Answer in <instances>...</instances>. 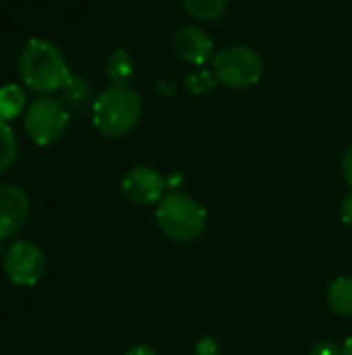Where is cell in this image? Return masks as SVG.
Wrapping results in <instances>:
<instances>
[{"instance_id": "6da1fadb", "label": "cell", "mask_w": 352, "mask_h": 355, "mask_svg": "<svg viewBox=\"0 0 352 355\" xmlns=\"http://www.w3.org/2000/svg\"><path fill=\"white\" fill-rule=\"evenodd\" d=\"M19 77L29 89L37 94H52L64 87L71 77V69L56 44L44 37H33L21 50Z\"/></svg>"}, {"instance_id": "7a4b0ae2", "label": "cell", "mask_w": 352, "mask_h": 355, "mask_svg": "<svg viewBox=\"0 0 352 355\" xmlns=\"http://www.w3.org/2000/svg\"><path fill=\"white\" fill-rule=\"evenodd\" d=\"M141 114V96L131 85H110L95 98L91 123L106 137H122L139 125Z\"/></svg>"}, {"instance_id": "3957f363", "label": "cell", "mask_w": 352, "mask_h": 355, "mask_svg": "<svg viewBox=\"0 0 352 355\" xmlns=\"http://www.w3.org/2000/svg\"><path fill=\"white\" fill-rule=\"evenodd\" d=\"M156 223L168 239L176 243H191L205 231L207 210L193 196L170 191L156 206Z\"/></svg>"}, {"instance_id": "277c9868", "label": "cell", "mask_w": 352, "mask_h": 355, "mask_svg": "<svg viewBox=\"0 0 352 355\" xmlns=\"http://www.w3.org/2000/svg\"><path fill=\"white\" fill-rule=\"evenodd\" d=\"M212 71L224 87L247 89L261 81L263 58L259 52L245 44H232L218 50L212 58Z\"/></svg>"}, {"instance_id": "5b68a950", "label": "cell", "mask_w": 352, "mask_h": 355, "mask_svg": "<svg viewBox=\"0 0 352 355\" xmlns=\"http://www.w3.org/2000/svg\"><path fill=\"white\" fill-rule=\"evenodd\" d=\"M25 131L37 146H52L68 127V110L50 96L35 98L25 110Z\"/></svg>"}, {"instance_id": "8992f818", "label": "cell", "mask_w": 352, "mask_h": 355, "mask_svg": "<svg viewBox=\"0 0 352 355\" xmlns=\"http://www.w3.org/2000/svg\"><path fill=\"white\" fill-rule=\"evenodd\" d=\"M4 272L17 287H33L44 279L46 256L31 241H15L4 252Z\"/></svg>"}, {"instance_id": "52a82bcc", "label": "cell", "mask_w": 352, "mask_h": 355, "mask_svg": "<svg viewBox=\"0 0 352 355\" xmlns=\"http://www.w3.org/2000/svg\"><path fill=\"white\" fill-rule=\"evenodd\" d=\"M120 187L131 202L151 206L164 200L168 181L151 166H135L124 175Z\"/></svg>"}, {"instance_id": "ba28073f", "label": "cell", "mask_w": 352, "mask_h": 355, "mask_svg": "<svg viewBox=\"0 0 352 355\" xmlns=\"http://www.w3.org/2000/svg\"><path fill=\"white\" fill-rule=\"evenodd\" d=\"M29 218V198L12 183H0V237L8 239L23 231Z\"/></svg>"}, {"instance_id": "9c48e42d", "label": "cell", "mask_w": 352, "mask_h": 355, "mask_svg": "<svg viewBox=\"0 0 352 355\" xmlns=\"http://www.w3.org/2000/svg\"><path fill=\"white\" fill-rule=\"evenodd\" d=\"M174 52L178 54V58H183L189 64L195 67H203L205 62H212L214 58V40L210 37V33H205L201 27H180L174 33Z\"/></svg>"}, {"instance_id": "30bf717a", "label": "cell", "mask_w": 352, "mask_h": 355, "mask_svg": "<svg viewBox=\"0 0 352 355\" xmlns=\"http://www.w3.org/2000/svg\"><path fill=\"white\" fill-rule=\"evenodd\" d=\"M106 73L114 85H129L135 75V60L124 48H116L106 60Z\"/></svg>"}, {"instance_id": "8fae6325", "label": "cell", "mask_w": 352, "mask_h": 355, "mask_svg": "<svg viewBox=\"0 0 352 355\" xmlns=\"http://www.w3.org/2000/svg\"><path fill=\"white\" fill-rule=\"evenodd\" d=\"M328 306L338 316H352V277H338L330 283Z\"/></svg>"}, {"instance_id": "7c38bea8", "label": "cell", "mask_w": 352, "mask_h": 355, "mask_svg": "<svg viewBox=\"0 0 352 355\" xmlns=\"http://www.w3.org/2000/svg\"><path fill=\"white\" fill-rule=\"evenodd\" d=\"M27 110L25 89L17 83H6L0 87V116L4 121H12Z\"/></svg>"}, {"instance_id": "4fadbf2b", "label": "cell", "mask_w": 352, "mask_h": 355, "mask_svg": "<svg viewBox=\"0 0 352 355\" xmlns=\"http://www.w3.org/2000/svg\"><path fill=\"white\" fill-rule=\"evenodd\" d=\"M185 10L199 23L220 21L228 8V0H183Z\"/></svg>"}, {"instance_id": "5bb4252c", "label": "cell", "mask_w": 352, "mask_h": 355, "mask_svg": "<svg viewBox=\"0 0 352 355\" xmlns=\"http://www.w3.org/2000/svg\"><path fill=\"white\" fill-rule=\"evenodd\" d=\"M17 160V137L8 121L0 116V175L6 173Z\"/></svg>"}, {"instance_id": "9a60e30c", "label": "cell", "mask_w": 352, "mask_h": 355, "mask_svg": "<svg viewBox=\"0 0 352 355\" xmlns=\"http://www.w3.org/2000/svg\"><path fill=\"white\" fill-rule=\"evenodd\" d=\"M218 85V79L214 75V71H207L203 67L191 71L187 77H185V89L191 94V96H205L210 92H214Z\"/></svg>"}, {"instance_id": "2e32d148", "label": "cell", "mask_w": 352, "mask_h": 355, "mask_svg": "<svg viewBox=\"0 0 352 355\" xmlns=\"http://www.w3.org/2000/svg\"><path fill=\"white\" fill-rule=\"evenodd\" d=\"M62 94H64L66 102H71V104H81V102H85V98L89 96V83L85 81V77L73 75V73H71V77L66 79V83H64V87H62Z\"/></svg>"}, {"instance_id": "e0dca14e", "label": "cell", "mask_w": 352, "mask_h": 355, "mask_svg": "<svg viewBox=\"0 0 352 355\" xmlns=\"http://www.w3.org/2000/svg\"><path fill=\"white\" fill-rule=\"evenodd\" d=\"M311 355H344V354H342V345L332 343V341H322V343H317V345L311 349Z\"/></svg>"}, {"instance_id": "ac0fdd59", "label": "cell", "mask_w": 352, "mask_h": 355, "mask_svg": "<svg viewBox=\"0 0 352 355\" xmlns=\"http://www.w3.org/2000/svg\"><path fill=\"white\" fill-rule=\"evenodd\" d=\"M195 354L197 355H218V343L212 339V337H205L197 343L195 347Z\"/></svg>"}, {"instance_id": "d6986e66", "label": "cell", "mask_w": 352, "mask_h": 355, "mask_svg": "<svg viewBox=\"0 0 352 355\" xmlns=\"http://www.w3.org/2000/svg\"><path fill=\"white\" fill-rule=\"evenodd\" d=\"M340 216H342V223L349 225L352 229V191H349L342 200V206H340Z\"/></svg>"}, {"instance_id": "ffe728a7", "label": "cell", "mask_w": 352, "mask_h": 355, "mask_svg": "<svg viewBox=\"0 0 352 355\" xmlns=\"http://www.w3.org/2000/svg\"><path fill=\"white\" fill-rule=\"evenodd\" d=\"M342 177L352 187V144L346 148V152L342 156Z\"/></svg>"}, {"instance_id": "44dd1931", "label": "cell", "mask_w": 352, "mask_h": 355, "mask_svg": "<svg viewBox=\"0 0 352 355\" xmlns=\"http://www.w3.org/2000/svg\"><path fill=\"white\" fill-rule=\"evenodd\" d=\"M127 355H158L151 347H147V345H135V347H131Z\"/></svg>"}, {"instance_id": "7402d4cb", "label": "cell", "mask_w": 352, "mask_h": 355, "mask_svg": "<svg viewBox=\"0 0 352 355\" xmlns=\"http://www.w3.org/2000/svg\"><path fill=\"white\" fill-rule=\"evenodd\" d=\"M158 89H160L164 96H172V94H174V87H172L170 83L166 85V81H158Z\"/></svg>"}, {"instance_id": "603a6c76", "label": "cell", "mask_w": 352, "mask_h": 355, "mask_svg": "<svg viewBox=\"0 0 352 355\" xmlns=\"http://www.w3.org/2000/svg\"><path fill=\"white\" fill-rule=\"evenodd\" d=\"M342 354L344 355H352V335L344 341V345H342Z\"/></svg>"}, {"instance_id": "cb8c5ba5", "label": "cell", "mask_w": 352, "mask_h": 355, "mask_svg": "<svg viewBox=\"0 0 352 355\" xmlns=\"http://www.w3.org/2000/svg\"><path fill=\"white\" fill-rule=\"evenodd\" d=\"M4 252H6V250H4V239L0 237V258H4Z\"/></svg>"}]
</instances>
